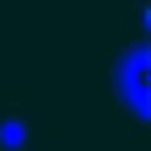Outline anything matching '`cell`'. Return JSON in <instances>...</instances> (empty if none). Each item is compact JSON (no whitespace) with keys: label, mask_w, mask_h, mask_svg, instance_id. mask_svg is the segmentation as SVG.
<instances>
[{"label":"cell","mask_w":151,"mask_h":151,"mask_svg":"<svg viewBox=\"0 0 151 151\" xmlns=\"http://www.w3.org/2000/svg\"><path fill=\"white\" fill-rule=\"evenodd\" d=\"M146 101H151V65H146Z\"/></svg>","instance_id":"1"}]
</instances>
